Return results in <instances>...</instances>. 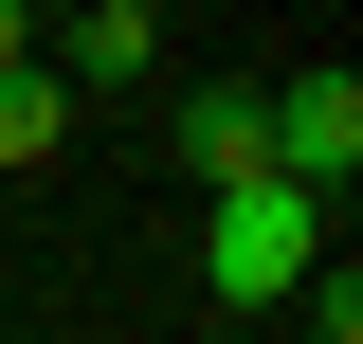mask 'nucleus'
<instances>
[{
  "label": "nucleus",
  "mask_w": 363,
  "mask_h": 344,
  "mask_svg": "<svg viewBox=\"0 0 363 344\" xmlns=\"http://www.w3.org/2000/svg\"><path fill=\"white\" fill-rule=\"evenodd\" d=\"M128 18H164V0H128Z\"/></svg>",
  "instance_id": "8"
},
{
  "label": "nucleus",
  "mask_w": 363,
  "mask_h": 344,
  "mask_svg": "<svg viewBox=\"0 0 363 344\" xmlns=\"http://www.w3.org/2000/svg\"><path fill=\"white\" fill-rule=\"evenodd\" d=\"M182 181L218 200V181H272V109L255 91H182Z\"/></svg>",
  "instance_id": "4"
},
{
  "label": "nucleus",
  "mask_w": 363,
  "mask_h": 344,
  "mask_svg": "<svg viewBox=\"0 0 363 344\" xmlns=\"http://www.w3.org/2000/svg\"><path fill=\"white\" fill-rule=\"evenodd\" d=\"M55 145H73V91L18 55V73H0V181H18V164H55Z\"/></svg>",
  "instance_id": "5"
},
{
  "label": "nucleus",
  "mask_w": 363,
  "mask_h": 344,
  "mask_svg": "<svg viewBox=\"0 0 363 344\" xmlns=\"http://www.w3.org/2000/svg\"><path fill=\"white\" fill-rule=\"evenodd\" d=\"M18 55H37V0H0V73H18Z\"/></svg>",
  "instance_id": "6"
},
{
  "label": "nucleus",
  "mask_w": 363,
  "mask_h": 344,
  "mask_svg": "<svg viewBox=\"0 0 363 344\" xmlns=\"http://www.w3.org/2000/svg\"><path fill=\"white\" fill-rule=\"evenodd\" d=\"M309 254H327V200H291V181H218L200 200V290L218 308H291Z\"/></svg>",
  "instance_id": "1"
},
{
  "label": "nucleus",
  "mask_w": 363,
  "mask_h": 344,
  "mask_svg": "<svg viewBox=\"0 0 363 344\" xmlns=\"http://www.w3.org/2000/svg\"><path fill=\"white\" fill-rule=\"evenodd\" d=\"M272 344H327V326H272Z\"/></svg>",
  "instance_id": "7"
},
{
  "label": "nucleus",
  "mask_w": 363,
  "mask_h": 344,
  "mask_svg": "<svg viewBox=\"0 0 363 344\" xmlns=\"http://www.w3.org/2000/svg\"><path fill=\"white\" fill-rule=\"evenodd\" d=\"M37 73H55V91H145V73H164V18H128V0H73Z\"/></svg>",
  "instance_id": "3"
},
{
  "label": "nucleus",
  "mask_w": 363,
  "mask_h": 344,
  "mask_svg": "<svg viewBox=\"0 0 363 344\" xmlns=\"http://www.w3.org/2000/svg\"><path fill=\"white\" fill-rule=\"evenodd\" d=\"M255 109H272V181L291 200H345L363 181V73H272Z\"/></svg>",
  "instance_id": "2"
}]
</instances>
